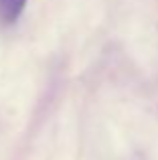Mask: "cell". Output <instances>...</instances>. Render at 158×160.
<instances>
[{"label":"cell","instance_id":"1","mask_svg":"<svg viewBox=\"0 0 158 160\" xmlns=\"http://www.w3.org/2000/svg\"><path fill=\"white\" fill-rule=\"evenodd\" d=\"M27 0H0V22L12 24L20 18Z\"/></svg>","mask_w":158,"mask_h":160}]
</instances>
